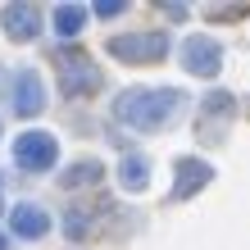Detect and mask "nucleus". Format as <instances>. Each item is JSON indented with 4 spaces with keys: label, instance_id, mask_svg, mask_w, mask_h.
<instances>
[{
    "label": "nucleus",
    "instance_id": "nucleus-1",
    "mask_svg": "<svg viewBox=\"0 0 250 250\" xmlns=\"http://www.w3.org/2000/svg\"><path fill=\"white\" fill-rule=\"evenodd\" d=\"M182 91L178 86H132L114 100V119L127 123L132 132H159L182 114Z\"/></svg>",
    "mask_w": 250,
    "mask_h": 250
},
{
    "label": "nucleus",
    "instance_id": "nucleus-2",
    "mask_svg": "<svg viewBox=\"0 0 250 250\" xmlns=\"http://www.w3.org/2000/svg\"><path fill=\"white\" fill-rule=\"evenodd\" d=\"M105 50L123 64H159L168 55V32H159V27H150V32H119V37H109Z\"/></svg>",
    "mask_w": 250,
    "mask_h": 250
},
{
    "label": "nucleus",
    "instance_id": "nucleus-3",
    "mask_svg": "<svg viewBox=\"0 0 250 250\" xmlns=\"http://www.w3.org/2000/svg\"><path fill=\"white\" fill-rule=\"evenodd\" d=\"M55 73H60V96L64 100H82V96L100 91V73L91 68V60L82 50H60L55 55Z\"/></svg>",
    "mask_w": 250,
    "mask_h": 250
},
{
    "label": "nucleus",
    "instance_id": "nucleus-4",
    "mask_svg": "<svg viewBox=\"0 0 250 250\" xmlns=\"http://www.w3.org/2000/svg\"><path fill=\"white\" fill-rule=\"evenodd\" d=\"M55 159H60L55 132H23V137L14 141V164L23 173H46V168H55Z\"/></svg>",
    "mask_w": 250,
    "mask_h": 250
},
{
    "label": "nucleus",
    "instance_id": "nucleus-5",
    "mask_svg": "<svg viewBox=\"0 0 250 250\" xmlns=\"http://www.w3.org/2000/svg\"><path fill=\"white\" fill-rule=\"evenodd\" d=\"M182 68L196 73V78H218V68H223V46H218L214 37H187L182 41Z\"/></svg>",
    "mask_w": 250,
    "mask_h": 250
},
{
    "label": "nucleus",
    "instance_id": "nucleus-6",
    "mask_svg": "<svg viewBox=\"0 0 250 250\" xmlns=\"http://www.w3.org/2000/svg\"><path fill=\"white\" fill-rule=\"evenodd\" d=\"M14 114L19 119H37L46 109V86H41V73L37 68H14Z\"/></svg>",
    "mask_w": 250,
    "mask_h": 250
},
{
    "label": "nucleus",
    "instance_id": "nucleus-7",
    "mask_svg": "<svg viewBox=\"0 0 250 250\" xmlns=\"http://www.w3.org/2000/svg\"><path fill=\"white\" fill-rule=\"evenodd\" d=\"M237 119V96L228 91H214L200 100V137L205 141H223V127Z\"/></svg>",
    "mask_w": 250,
    "mask_h": 250
},
{
    "label": "nucleus",
    "instance_id": "nucleus-8",
    "mask_svg": "<svg viewBox=\"0 0 250 250\" xmlns=\"http://www.w3.org/2000/svg\"><path fill=\"white\" fill-rule=\"evenodd\" d=\"M173 173H178V182H173L168 200H187V196H196V191H200V187H209V178H214V168L205 164V159H196V155H182L178 164H173Z\"/></svg>",
    "mask_w": 250,
    "mask_h": 250
},
{
    "label": "nucleus",
    "instance_id": "nucleus-9",
    "mask_svg": "<svg viewBox=\"0 0 250 250\" xmlns=\"http://www.w3.org/2000/svg\"><path fill=\"white\" fill-rule=\"evenodd\" d=\"M0 23H5L9 41H23V46H27V41H37V32H41V9L27 5V0H23V5H5V9H0Z\"/></svg>",
    "mask_w": 250,
    "mask_h": 250
},
{
    "label": "nucleus",
    "instance_id": "nucleus-10",
    "mask_svg": "<svg viewBox=\"0 0 250 250\" xmlns=\"http://www.w3.org/2000/svg\"><path fill=\"white\" fill-rule=\"evenodd\" d=\"M9 232L23 237V241H41L50 232V214L37 209V205H14L9 209Z\"/></svg>",
    "mask_w": 250,
    "mask_h": 250
},
{
    "label": "nucleus",
    "instance_id": "nucleus-11",
    "mask_svg": "<svg viewBox=\"0 0 250 250\" xmlns=\"http://www.w3.org/2000/svg\"><path fill=\"white\" fill-rule=\"evenodd\" d=\"M119 182H123V191H146V182H150V159L146 155H123Z\"/></svg>",
    "mask_w": 250,
    "mask_h": 250
},
{
    "label": "nucleus",
    "instance_id": "nucleus-12",
    "mask_svg": "<svg viewBox=\"0 0 250 250\" xmlns=\"http://www.w3.org/2000/svg\"><path fill=\"white\" fill-rule=\"evenodd\" d=\"M86 27V5H55V32L60 37H78Z\"/></svg>",
    "mask_w": 250,
    "mask_h": 250
},
{
    "label": "nucleus",
    "instance_id": "nucleus-13",
    "mask_svg": "<svg viewBox=\"0 0 250 250\" xmlns=\"http://www.w3.org/2000/svg\"><path fill=\"white\" fill-rule=\"evenodd\" d=\"M100 173H105V168H100V159H78L68 173H60V187H68V191H73V187H86V182L96 187Z\"/></svg>",
    "mask_w": 250,
    "mask_h": 250
},
{
    "label": "nucleus",
    "instance_id": "nucleus-14",
    "mask_svg": "<svg viewBox=\"0 0 250 250\" xmlns=\"http://www.w3.org/2000/svg\"><path fill=\"white\" fill-rule=\"evenodd\" d=\"M209 19H241V14H250L246 5H214V9H205Z\"/></svg>",
    "mask_w": 250,
    "mask_h": 250
},
{
    "label": "nucleus",
    "instance_id": "nucleus-15",
    "mask_svg": "<svg viewBox=\"0 0 250 250\" xmlns=\"http://www.w3.org/2000/svg\"><path fill=\"white\" fill-rule=\"evenodd\" d=\"M96 14H100V19H114V14H123V0H100Z\"/></svg>",
    "mask_w": 250,
    "mask_h": 250
},
{
    "label": "nucleus",
    "instance_id": "nucleus-16",
    "mask_svg": "<svg viewBox=\"0 0 250 250\" xmlns=\"http://www.w3.org/2000/svg\"><path fill=\"white\" fill-rule=\"evenodd\" d=\"M0 250H5V237H0Z\"/></svg>",
    "mask_w": 250,
    "mask_h": 250
}]
</instances>
